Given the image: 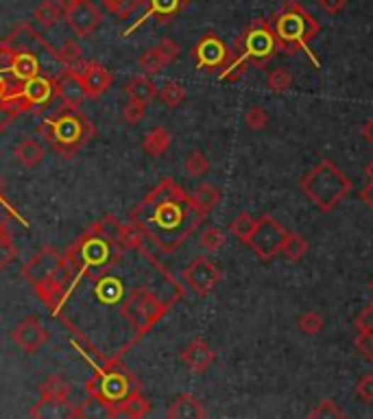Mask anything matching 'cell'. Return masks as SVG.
I'll return each instance as SVG.
<instances>
[{
  "mask_svg": "<svg viewBox=\"0 0 373 419\" xmlns=\"http://www.w3.org/2000/svg\"><path fill=\"white\" fill-rule=\"evenodd\" d=\"M129 221L142 229L160 254L168 256L175 254L201 227L206 214L199 212L192 197L175 179L166 177L133 207Z\"/></svg>",
  "mask_w": 373,
  "mask_h": 419,
  "instance_id": "1",
  "label": "cell"
},
{
  "mask_svg": "<svg viewBox=\"0 0 373 419\" xmlns=\"http://www.w3.org/2000/svg\"><path fill=\"white\" fill-rule=\"evenodd\" d=\"M38 131L50 144L52 151L60 153L62 158L77 156L96 134L88 116H83L79 107L64 103L62 107H55L42 118Z\"/></svg>",
  "mask_w": 373,
  "mask_h": 419,
  "instance_id": "2",
  "label": "cell"
},
{
  "mask_svg": "<svg viewBox=\"0 0 373 419\" xmlns=\"http://www.w3.org/2000/svg\"><path fill=\"white\" fill-rule=\"evenodd\" d=\"M269 26L275 36L277 50L284 55H297L306 50L314 66H321L319 59L310 50V42L319 36L321 24L312 13H308L297 0H286V3L269 18Z\"/></svg>",
  "mask_w": 373,
  "mask_h": 419,
  "instance_id": "3",
  "label": "cell"
},
{
  "mask_svg": "<svg viewBox=\"0 0 373 419\" xmlns=\"http://www.w3.org/2000/svg\"><path fill=\"white\" fill-rule=\"evenodd\" d=\"M135 388H140V382L121 361L94 363V376L85 382V393L105 408L107 417H118L121 402Z\"/></svg>",
  "mask_w": 373,
  "mask_h": 419,
  "instance_id": "4",
  "label": "cell"
},
{
  "mask_svg": "<svg viewBox=\"0 0 373 419\" xmlns=\"http://www.w3.org/2000/svg\"><path fill=\"white\" fill-rule=\"evenodd\" d=\"M299 188L321 212H332L352 192V179L332 160H321L301 177Z\"/></svg>",
  "mask_w": 373,
  "mask_h": 419,
  "instance_id": "5",
  "label": "cell"
},
{
  "mask_svg": "<svg viewBox=\"0 0 373 419\" xmlns=\"http://www.w3.org/2000/svg\"><path fill=\"white\" fill-rule=\"evenodd\" d=\"M234 50L253 68H265L277 53V42L269 26V20L257 18L236 38Z\"/></svg>",
  "mask_w": 373,
  "mask_h": 419,
  "instance_id": "6",
  "label": "cell"
},
{
  "mask_svg": "<svg viewBox=\"0 0 373 419\" xmlns=\"http://www.w3.org/2000/svg\"><path fill=\"white\" fill-rule=\"evenodd\" d=\"M286 234H289V229H286L277 219H273L271 214H262L260 219H257L255 229H253L247 245L262 262H271L277 254H282Z\"/></svg>",
  "mask_w": 373,
  "mask_h": 419,
  "instance_id": "7",
  "label": "cell"
},
{
  "mask_svg": "<svg viewBox=\"0 0 373 419\" xmlns=\"http://www.w3.org/2000/svg\"><path fill=\"white\" fill-rule=\"evenodd\" d=\"M57 5L64 9V20L72 28L79 38L92 36L103 16L96 5H92L90 0H57Z\"/></svg>",
  "mask_w": 373,
  "mask_h": 419,
  "instance_id": "8",
  "label": "cell"
},
{
  "mask_svg": "<svg viewBox=\"0 0 373 419\" xmlns=\"http://www.w3.org/2000/svg\"><path fill=\"white\" fill-rule=\"evenodd\" d=\"M182 280L199 297H206L221 284L223 273L208 256H196L182 271Z\"/></svg>",
  "mask_w": 373,
  "mask_h": 419,
  "instance_id": "9",
  "label": "cell"
},
{
  "mask_svg": "<svg viewBox=\"0 0 373 419\" xmlns=\"http://www.w3.org/2000/svg\"><path fill=\"white\" fill-rule=\"evenodd\" d=\"M190 55H192L199 70L218 72L227 64L229 55H232V48H229L216 33H206L192 46Z\"/></svg>",
  "mask_w": 373,
  "mask_h": 419,
  "instance_id": "10",
  "label": "cell"
},
{
  "mask_svg": "<svg viewBox=\"0 0 373 419\" xmlns=\"http://www.w3.org/2000/svg\"><path fill=\"white\" fill-rule=\"evenodd\" d=\"M64 262H66L64 254H60L55 247H44L22 266V276L33 288H38L40 284H44L48 278H52L60 271Z\"/></svg>",
  "mask_w": 373,
  "mask_h": 419,
  "instance_id": "11",
  "label": "cell"
},
{
  "mask_svg": "<svg viewBox=\"0 0 373 419\" xmlns=\"http://www.w3.org/2000/svg\"><path fill=\"white\" fill-rule=\"evenodd\" d=\"M11 339L24 354H35L48 343L50 334H48V330L42 325V321L38 317H24L13 327Z\"/></svg>",
  "mask_w": 373,
  "mask_h": 419,
  "instance_id": "12",
  "label": "cell"
},
{
  "mask_svg": "<svg viewBox=\"0 0 373 419\" xmlns=\"http://www.w3.org/2000/svg\"><path fill=\"white\" fill-rule=\"evenodd\" d=\"M147 3V11L142 13L127 31H123V38H129L135 28H140L145 22H149L151 18H155L160 24H170L173 22L186 7H188V0H145Z\"/></svg>",
  "mask_w": 373,
  "mask_h": 419,
  "instance_id": "13",
  "label": "cell"
},
{
  "mask_svg": "<svg viewBox=\"0 0 373 419\" xmlns=\"http://www.w3.org/2000/svg\"><path fill=\"white\" fill-rule=\"evenodd\" d=\"M7 44V42H5ZM9 46V44H7ZM7 75L16 81V83H24L28 79H33L38 75H42V66L35 53L26 50V48H11L9 46V66H7Z\"/></svg>",
  "mask_w": 373,
  "mask_h": 419,
  "instance_id": "14",
  "label": "cell"
},
{
  "mask_svg": "<svg viewBox=\"0 0 373 419\" xmlns=\"http://www.w3.org/2000/svg\"><path fill=\"white\" fill-rule=\"evenodd\" d=\"M79 79L83 83L85 97L92 99V101L101 99L113 85V75L101 62H88V66H85V70L79 75Z\"/></svg>",
  "mask_w": 373,
  "mask_h": 419,
  "instance_id": "15",
  "label": "cell"
},
{
  "mask_svg": "<svg viewBox=\"0 0 373 419\" xmlns=\"http://www.w3.org/2000/svg\"><path fill=\"white\" fill-rule=\"evenodd\" d=\"M22 97L28 101L31 109L35 107H48L52 103V99L57 97L55 92V79L48 75H38L33 79H28L20 85Z\"/></svg>",
  "mask_w": 373,
  "mask_h": 419,
  "instance_id": "16",
  "label": "cell"
},
{
  "mask_svg": "<svg viewBox=\"0 0 373 419\" xmlns=\"http://www.w3.org/2000/svg\"><path fill=\"white\" fill-rule=\"evenodd\" d=\"M216 361L214 349L204 341V339H192L184 349H182V363L188 367L190 374H204L210 369V365Z\"/></svg>",
  "mask_w": 373,
  "mask_h": 419,
  "instance_id": "17",
  "label": "cell"
},
{
  "mask_svg": "<svg viewBox=\"0 0 373 419\" xmlns=\"http://www.w3.org/2000/svg\"><path fill=\"white\" fill-rule=\"evenodd\" d=\"M52 79H55V92H57V97H60V101L64 105L81 107V103L88 99V97H85V89H83L81 79L72 70L64 68L60 75H55Z\"/></svg>",
  "mask_w": 373,
  "mask_h": 419,
  "instance_id": "18",
  "label": "cell"
},
{
  "mask_svg": "<svg viewBox=\"0 0 373 419\" xmlns=\"http://www.w3.org/2000/svg\"><path fill=\"white\" fill-rule=\"evenodd\" d=\"M68 400H70V384L64 380V376L52 374L40 384V402L68 404Z\"/></svg>",
  "mask_w": 373,
  "mask_h": 419,
  "instance_id": "19",
  "label": "cell"
},
{
  "mask_svg": "<svg viewBox=\"0 0 373 419\" xmlns=\"http://www.w3.org/2000/svg\"><path fill=\"white\" fill-rule=\"evenodd\" d=\"M206 415H208L206 406L201 404L192 393H182L166 410V417H170V419H204Z\"/></svg>",
  "mask_w": 373,
  "mask_h": 419,
  "instance_id": "20",
  "label": "cell"
},
{
  "mask_svg": "<svg viewBox=\"0 0 373 419\" xmlns=\"http://www.w3.org/2000/svg\"><path fill=\"white\" fill-rule=\"evenodd\" d=\"M16 160L24 166V168H35L44 162V146L35 140V138H24L16 148H13Z\"/></svg>",
  "mask_w": 373,
  "mask_h": 419,
  "instance_id": "21",
  "label": "cell"
},
{
  "mask_svg": "<svg viewBox=\"0 0 373 419\" xmlns=\"http://www.w3.org/2000/svg\"><path fill=\"white\" fill-rule=\"evenodd\" d=\"M170 142H173V138H170V131L166 127H153L142 138V148L151 158H162L170 148Z\"/></svg>",
  "mask_w": 373,
  "mask_h": 419,
  "instance_id": "22",
  "label": "cell"
},
{
  "mask_svg": "<svg viewBox=\"0 0 373 419\" xmlns=\"http://www.w3.org/2000/svg\"><path fill=\"white\" fill-rule=\"evenodd\" d=\"M125 94L133 101L140 103H149L157 97V85L151 81V77L147 75H138L133 77L127 85H125Z\"/></svg>",
  "mask_w": 373,
  "mask_h": 419,
  "instance_id": "23",
  "label": "cell"
},
{
  "mask_svg": "<svg viewBox=\"0 0 373 419\" xmlns=\"http://www.w3.org/2000/svg\"><path fill=\"white\" fill-rule=\"evenodd\" d=\"M151 413V402L140 393V388L131 391L118 406V415H125L129 419H142Z\"/></svg>",
  "mask_w": 373,
  "mask_h": 419,
  "instance_id": "24",
  "label": "cell"
},
{
  "mask_svg": "<svg viewBox=\"0 0 373 419\" xmlns=\"http://www.w3.org/2000/svg\"><path fill=\"white\" fill-rule=\"evenodd\" d=\"M190 197H192V203L196 205L199 212H204L206 217L221 203V190L212 184H201Z\"/></svg>",
  "mask_w": 373,
  "mask_h": 419,
  "instance_id": "25",
  "label": "cell"
},
{
  "mask_svg": "<svg viewBox=\"0 0 373 419\" xmlns=\"http://www.w3.org/2000/svg\"><path fill=\"white\" fill-rule=\"evenodd\" d=\"M157 99H160L168 109H175V107H179V105L186 101V87H184L179 81H166V83L160 87Z\"/></svg>",
  "mask_w": 373,
  "mask_h": 419,
  "instance_id": "26",
  "label": "cell"
},
{
  "mask_svg": "<svg viewBox=\"0 0 373 419\" xmlns=\"http://www.w3.org/2000/svg\"><path fill=\"white\" fill-rule=\"evenodd\" d=\"M282 254L289 258L291 262H299L308 254V241H306L301 234H297V232H289V234H286Z\"/></svg>",
  "mask_w": 373,
  "mask_h": 419,
  "instance_id": "27",
  "label": "cell"
},
{
  "mask_svg": "<svg viewBox=\"0 0 373 419\" xmlns=\"http://www.w3.org/2000/svg\"><path fill=\"white\" fill-rule=\"evenodd\" d=\"M118 245L125 251L138 249V247L145 245V234H142V229L138 225H133L131 221L129 223H121V227H118Z\"/></svg>",
  "mask_w": 373,
  "mask_h": 419,
  "instance_id": "28",
  "label": "cell"
},
{
  "mask_svg": "<svg viewBox=\"0 0 373 419\" xmlns=\"http://www.w3.org/2000/svg\"><path fill=\"white\" fill-rule=\"evenodd\" d=\"M247 68H249V64L245 62V59L232 48V55H229V59H227V64L218 70V77H221V81H229V83H234V81H238V79H243V75L247 72Z\"/></svg>",
  "mask_w": 373,
  "mask_h": 419,
  "instance_id": "29",
  "label": "cell"
},
{
  "mask_svg": "<svg viewBox=\"0 0 373 419\" xmlns=\"http://www.w3.org/2000/svg\"><path fill=\"white\" fill-rule=\"evenodd\" d=\"M16 256H18V249L13 243V236L5 223H0V271H5V268L16 260Z\"/></svg>",
  "mask_w": 373,
  "mask_h": 419,
  "instance_id": "30",
  "label": "cell"
},
{
  "mask_svg": "<svg viewBox=\"0 0 373 419\" xmlns=\"http://www.w3.org/2000/svg\"><path fill=\"white\" fill-rule=\"evenodd\" d=\"M62 18H64V9L57 3H52V0H44V3L33 11V20L42 26H55Z\"/></svg>",
  "mask_w": 373,
  "mask_h": 419,
  "instance_id": "31",
  "label": "cell"
},
{
  "mask_svg": "<svg viewBox=\"0 0 373 419\" xmlns=\"http://www.w3.org/2000/svg\"><path fill=\"white\" fill-rule=\"evenodd\" d=\"M101 3H103L105 11L113 13L121 20H127V18H131V13L135 9H140V5L145 3V0H101Z\"/></svg>",
  "mask_w": 373,
  "mask_h": 419,
  "instance_id": "32",
  "label": "cell"
},
{
  "mask_svg": "<svg viewBox=\"0 0 373 419\" xmlns=\"http://www.w3.org/2000/svg\"><path fill=\"white\" fill-rule=\"evenodd\" d=\"M255 223H257V219H253L249 212H240L232 223H229V232H232L238 241L249 243V238H251V234L255 229Z\"/></svg>",
  "mask_w": 373,
  "mask_h": 419,
  "instance_id": "33",
  "label": "cell"
},
{
  "mask_svg": "<svg viewBox=\"0 0 373 419\" xmlns=\"http://www.w3.org/2000/svg\"><path fill=\"white\" fill-rule=\"evenodd\" d=\"M184 170L190 175V177H204L208 175L210 170V160L199 151V148H194V151H190L184 160Z\"/></svg>",
  "mask_w": 373,
  "mask_h": 419,
  "instance_id": "34",
  "label": "cell"
},
{
  "mask_svg": "<svg viewBox=\"0 0 373 419\" xmlns=\"http://www.w3.org/2000/svg\"><path fill=\"white\" fill-rule=\"evenodd\" d=\"M201 247H204L208 254H216L223 249L225 245V234L216 227V225H208L204 232H201V238H199Z\"/></svg>",
  "mask_w": 373,
  "mask_h": 419,
  "instance_id": "35",
  "label": "cell"
},
{
  "mask_svg": "<svg viewBox=\"0 0 373 419\" xmlns=\"http://www.w3.org/2000/svg\"><path fill=\"white\" fill-rule=\"evenodd\" d=\"M267 87L271 89V92H275V94L289 92V89L293 87V77H291V72L286 70V68H275V70L269 72V77H267Z\"/></svg>",
  "mask_w": 373,
  "mask_h": 419,
  "instance_id": "36",
  "label": "cell"
},
{
  "mask_svg": "<svg viewBox=\"0 0 373 419\" xmlns=\"http://www.w3.org/2000/svg\"><path fill=\"white\" fill-rule=\"evenodd\" d=\"M140 68L145 70L147 77H153V75H157V72H162L166 68V62L162 59L160 50L153 46V48L145 50V55L140 57Z\"/></svg>",
  "mask_w": 373,
  "mask_h": 419,
  "instance_id": "37",
  "label": "cell"
},
{
  "mask_svg": "<svg viewBox=\"0 0 373 419\" xmlns=\"http://www.w3.org/2000/svg\"><path fill=\"white\" fill-rule=\"evenodd\" d=\"M81 44L77 42V40H66L60 48H55V59L60 64H64V66H70V64H74L77 59H81Z\"/></svg>",
  "mask_w": 373,
  "mask_h": 419,
  "instance_id": "38",
  "label": "cell"
},
{
  "mask_svg": "<svg viewBox=\"0 0 373 419\" xmlns=\"http://www.w3.org/2000/svg\"><path fill=\"white\" fill-rule=\"evenodd\" d=\"M245 125L251 129V131H262L267 125H269V114L265 107L260 105H251L245 114Z\"/></svg>",
  "mask_w": 373,
  "mask_h": 419,
  "instance_id": "39",
  "label": "cell"
},
{
  "mask_svg": "<svg viewBox=\"0 0 373 419\" xmlns=\"http://www.w3.org/2000/svg\"><path fill=\"white\" fill-rule=\"evenodd\" d=\"M323 325H325L323 317H321L319 312H314V310L304 312V315L299 317V330H301L304 334H308V337L319 334V332L323 330Z\"/></svg>",
  "mask_w": 373,
  "mask_h": 419,
  "instance_id": "40",
  "label": "cell"
},
{
  "mask_svg": "<svg viewBox=\"0 0 373 419\" xmlns=\"http://www.w3.org/2000/svg\"><path fill=\"white\" fill-rule=\"evenodd\" d=\"M147 118V103H140L129 99V103L123 105V121L127 125H138Z\"/></svg>",
  "mask_w": 373,
  "mask_h": 419,
  "instance_id": "41",
  "label": "cell"
},
{
  "mask_svg": "<svg viewBox=\"0 0 373 419\" xmlns=\"http://www.w3.org/2000/svg\"><path fill=\"white\" fill-rule=\"evenodd\" d=\"M310 417L312 419H328V417H332V419H340V417H347V413L343 410L334 400H321L319 404H317V408H312L310 410Z\"/></svg>",
  "mask_w": 373,
  "mask_h": 419,
  "instance_id": "42",
  "label": "cell"
},
{
  "mask_svg": "<svg viewBox=\"0 0 373 419\" xmlns=\"http://www.w3.org/2000/svg\"><path fill=\"white\" fill-rule=\"evenodd\" d=\"M354 347L356 352L367 358L369 363H373V332H367V330H358L356 339H354Z\"/></svg>",
  "mask_w": 373,
  "mask_h": 419,
  "instance_id": "43",
  "label": "cell"
},
{
  "mask_svg": "<svg viewBox=\"0 0 373 419\" xmlns=\"http://www.w3.org/2000/svg\"><path fill=\"white\" fill-rule=\"evenodd\" d=\"M354 393L360 402L364 404H373V374H364L358 382H356V388Z\"/></svg>",
  "mask_w": 373,
  "mask_h": 419,
  "instance_id": "44",
  "label": "cell"
},
{
  "mask_svg": "<svg viewBox=\"0 0 373 419\" xmlns=\"http://www.w3.org/2000/svg\"><path fill=\"white\" fill-rule=\"evenodd\" d=\"M155 48L160 50V55H162V59L166 62V66H168V64H173L175 59L179 57V53H182L179 44H177V42H173V40H168V38H164V40H162Z\"/></svg>",
  "mask_w": 373,
  "mask_h": 419,
  "instance_id": "45",
  "label": "cell"
},
{
  "mask_svg": "<svg viewBox=\"0 0 373 419\" xmlns=\"http://www.w3.org/2000/svg\"><path fill=\"white\" fill-rule=\"evenodd\" d=\"M354 327H356V330L373 332V302L369 306H364L362 312L354 319Z\"/></svg>",
  "mask_w": 373,
  "mask_h": 419,
  "instance_id": "46",
  "label": "cell"
},
{
  "mask_svg": "<svg viewBox=\"0 0 373 419\" xmlns=\"http://www.w3.org/2000/svg\"><path fill=\"white\" fill-rule=\"evenodd\" d=\"M317 5H319L321 11H325L330 16H336L347 7V0H317Z\"/></svg>",
  "mask_w": 373,
  "mask_h": 419,
  "instance_id": "47",
  "label": "cell"
},
{
  "mask_svg": "<svg viewBox=\"0 0 373 419\" xmlns=\"http://www.w3.org/2000/svg\"><path fill=\"white\" fill-rule=\"evenodd\" d=\"M22 83H16L7 72H0V101H3L9 92H13V89H18Z\"/></svg>",
  "mask_w": 373,
  "mask_h": 419,
  "instance_id": "48",
  "label": "cell"
},
{
  "mask_svg": "<svg viewBox=\"0 0 373 419\" xmlns=\"http://www.w3.org/2000/svg\"><path fill=\"white\" fill-rule=\"evenodd\" d=\"M360 199L369 205V210L373 212V182H369V184L360 190Z\"/></svg>",
  "mask_w": 373,
  "mask_h": 419,
  "instance_id": "49",
  "label": "cell"
},
{
  "mask_svg": "<svg viewBox=\"0 0 373 419\" xmlns=\"http://www.w3.org/2000/svg\"><path fill=\"white\" fill-rule=\"evenodd\" d=\"M16 116H11L7 109H3L0 107V134H5L7 129H9V125H11V121H13Z\"/></svg>",
  "mask_w": 373,
  "mask_h": 419,
  "instance_id": "50",
  "label": "cell"
},
{
  "mask_svg": "<svg viewBox=\"0 0 373 419\" xmlns=\"http://www.w3.org/2000/svg\"><path fill=\"white\" fill-rule=\"evenodd\" d=\"M360 136L369 142V144H373V118H369V121L362 125V129H360Z\"/></svg>",
  "mask_w": 373,
  "mask_h": 419,
  "instance_id": "51",
  "label": "cell"
},
{
  "mask_svg": "<svg viewBox=\"0 0 373 419\" xmlns=\"http://www.w3.org/2000/svg\"><path fill=\"white\" fill-rule=\"evenodd\" d=\"M364 175L369 177V182H373V160L364 166Z\"/></svg>",
  "mask_w": 373,
  "mask_h": 419,
  "instance_id": "52",
  "label": "cell"
},
{
  "mask_svg": "<svg viewBox=\"0 0 373 419\" xmlns=\"http://www.w3.org/2000/svg\"><path fill=\"white\" fill-rule=\"evenodd\" d=\"M371 290H373V280H371Z\"/></svg>",
  "mask_w": 373,
  "mask_h": 419,
  "instance_id": "53",
  "label": "cell"
},
{
  "mask_svg": "<svg viewBox=\"0 0 373 419\" xmlns=\"http://www.w3.org/2000/svg\"><path fill=\"white\" fill-rule=\"evenodd\" d=\"M0 201H3V197H0Z\"/></svg>",
  "mask_w": 373,
  "mask_h": 419,
  "instance_id": "54",
  "label": "cell"
}]
</instances>
